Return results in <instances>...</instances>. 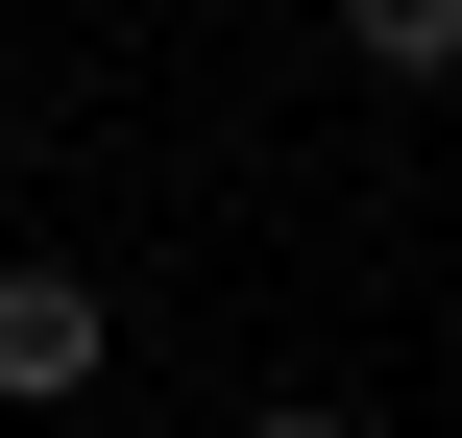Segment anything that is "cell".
I'll list each match as a JSON object with an SVG mask.
<instances>
[{
    "instance_id": "6da1fadb",
    "label": "cell",
    "mask_w": 462,
    "mask_h": 438,
    "mask_svg": "<svg viewBox=\"0 0 462 438\" xmlns=\"http://www.w3.org/2000/svg\"><path fill=\"white\" fill-rule=\"evenodd\" d=\"M122 366V317H97V268H0V415H73Z\"/></svg>"
},
{
    "instance_id": "7a4b0ae2",
    "label": "cell",
    "mask_w": 462,
    "mask_h": 438,
    "mask_svg": "<svg viewBox=\"0 0 462 438\" xmlns=\"http://www.w3.org/2000/svg\"><path fill=\"white\" fill-rule=\"evenodd\" d=\"M341 73H390V98H439V73H462V0H341Z\"/></svg>"
},
{
    "instance_id": "3957f363",
    "label": "cell",
    "mask_w": 462,
    "mask_h": 438,
    "mask_svg": "<svg viewBox=\"0 0 462 438\" xmlns=\"http://www.w3.org/2000/svg\"><path fill=\"white\" fill-rule=\"evenodd\" d=\"M244 438H365V415H341V390H244Z\"/></svg>"
}]
</instances>
